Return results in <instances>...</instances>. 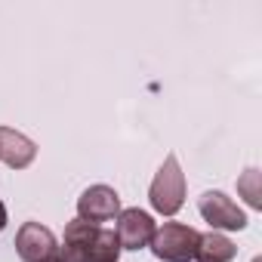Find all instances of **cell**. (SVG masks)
<instances>
[{
	"label": "cell",
	"instance_id": "cell-1",
	"mask_svg": "<svg viewBox=\"0 0 262 262\" xmlns=\"http://www.w3.org/2000/svg\"><path fill=\"white\" fill-rule=\"evenodd\" d=\"M148 201L161 216H176L185 204V173L179 167L176 155H167L151 188H148Z\"/></svg>",
	"mask_w": 262,
	"mask_h": 262
},
{
	"label": "cell",
	"instance_id": "cell-2",
	"mask_svg": "<svg viewBox=\"0 0 262 262\" xmlns=\"http://www.w3.org/2000/svg\"><path fill=\"white\" fill-rule=\"evenodd\" d=\"M198 231L182 222H164L151 237V253L161 262H191L198 253Z\"/></svg>",
	"mask_w": 262,
	"mask_h": 262
},
{
	"label": "cell",
	"instance_id": "cell-3",
	"mask_svg": "<svg viewBox=\"0 0 262 262\" xmlns=\"http://www.w3.org/2000/svg\"><path fill=\"white\" fill-rule=\"evenodd\" d=\"M198 210H201L204 222H210L213 231H241V228H247V213L222 191L201 194Z\"/></svg>",
	"mask_w": 262,
	"mask_h": 262
},
{
	"label": "cell",
	"instance_id": "cell-4",
	"mask_svg": "<svg viewBox=\"0 0 262 262\" xmlns=\"http://www.w3.org/2000/svg\"><path fill=\"white\" fill-rule=\"evenodd\" d=\"M158 225L151 219V213L133 207V210H120L117 213V225H114V234L120 241V250H142L151 244Z\"/></svg>",
	"mask_w": 262,
	"mask_h": 262
},
{
	"label": "cell",
	"instance_id": "cell-5",
	"mask_svg": "<svg viewBox=\"0 0 262 262\" xmlns=\"http://www.w3.org/2000/svg\"><path fill=\"white\" fill-rule=\"evenodd\" d=\"M120 213V194L111 188V185H90L80 198H77V219L83 222H108V219H117Z\"/></svg>",
	"mask_w": 262,
	"mask_h": 262
},
{
	"label": "cell",
	"instance_id": "cell-6",
	"mask_svg": "<svg viewBox=\"0 0 262 262\" xmlns=\"http://www.w3.org/2000/svg\"><path fill=\"white\" fill-rule=\"evenodd\" d=\"M56 250H59L56 234L40 222H25L16 231V253L22 262H47L56 256Z\"/></svg>",
	"mask_w": 262,
	"mask_h": 262
},
{
	"label": "cell",
	"instance_id": "cell-7",
	"mask_svg": "<svg viewBox=\"0 0 262 262\" xmlns=\"http://www.w3.org/2000/svg\"><path fill=\"white\" fill-rule=\"evenodd\" d=\"M34 158H37L34 139H28L25 133H19L13 126H0V161L10 170H25L34 164Z\"/></svg>",
	"mask_w": 262,
	"mask_h": 262
},
{
	"label": "cell",
	"instance_id": "cell-8",
	"mask_svg": "<svg viewBox=\"0 0 262 262\" xmlns=\"http://www.w3.org/2000/svg\"><path fill=\"white\" fill-rule=\"evenodd\" d=\"M234 256H237V247L225 234L210 231V234L198 237V253H194L198 262H231Z\"/></svg>",
	"mask_w": 262,
	"mask_h": 262
},
{
	"label": "cell",
	"instance_id": "cell-9",
	"mask_svg": "<svg viewBox=\"0 0 262 262\" xmlns=\"http://www.w3.org/2000/svg\"><path fill=\"white\" fill-rule=\"evenodd\" d=\"M256 179H259V173H256V170H247L244 179L237 182V188L247 191V204H250V207H262V201H259V188H256Z\"/></svg>",
	"mask_w": 262,
	"mask_h": 262
},
{
	"label": "cell",
	"instance_id": "cell-10",
	"mask_svg": "<svg viewBox=\"0 0 262 262\" xmlns=\"http://www.w3.org/2000/svg\"><path fill=\"white\" fill-rule=\"evenodd\" d=\"M7 222H10V216H7V207H4V201H0V231L7 228Z\"/></svg>",
	"mask_w": 262,
	"mask_h": 262
},
{
	"label": "cell",
	"instance_id": "cell-11",
	"mask_svg": "<svg viewBox=\"0 0 262 262\" xmlns=\"http://www.w3.org/2000/svg\"><path fill=\"white\" fill-rule=\"evenodd\" d=\"M47 262H59V259H56V256H53V259H47Z\"/></svg>",
	"mask_w": 262,
	"mask_h": 262
}]
</instances>
